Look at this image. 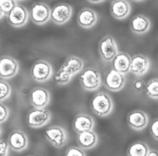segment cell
I'll use <instances>...</instances> for the list:
<instances>
[{
  "label": "cell",
  "instance_id": "cell-35",
  "mask_svg": "<svg viewBox=\"0 0 158 156\" xmlns=\"http://www.w3.org/2000/svg\"><path fill=\"white\" fill-rule=\"evenodd\" d=\"M2 133V130H1V128H0V135H1Z\"/></svg>",
  "mask_w": 158,
  "mask_h": 156
},
{
  "label": "cell",
  "instance_id": "cell-10",
  "mask_svg": "<svg viewBox=\"0 0 158 156\" xmlns=\"http://www.w3.org/2000/svg\"><path fill=\"white\" fill-rule=\"evenodd\" d=\"M126 82L125 75L118 72L114 69L109 70L104 76V86L111 92L120 91L124 87Z\"/></svg>",
  "mask_w": 158,
  "mask_h": 156
},
{
  "label": "cell",
  "instance_id": "cell-19",
  "mask_svg": "<svg viewBox=\"0 0 158 156\" xmlns=\"http://www.w3.org/2000/svg\"><path fill=\"white\" fill-rule=\"evenodd\" d=\"M95 122L93 117L85 113L78 114L73 121V128L77 133L93 130Z\"/></svg>",
  "mask_w": 158,
  "mask_h": 156
},
{
  "label": "cell",
  "instance_id": "cell-20",
  "mask_svg": "<svg viewBox=\"0 0 158 156\" xmlns=\"http://www.w3.org/2000/svg\"><path fill=\"white\" fill-rule=\"evenodd\" d=\"M98 21V15L93 9L85 7L80 10L77 15V23L84 29L93 27Z\"/></svg>",
  "mask_w": 158,
  "mask_h": 156
},
{
  "label": "cell",
  "instance_id": "cell-34",
  "mask_svg": "<svg viewBox=\"0 0 158 156\" xmlns=\"http://www.w3.org/2000/svg\"><path fill=\"white\" fill-rule=\"evenodd\" d=\"M90 3H93V4H98V3H101L104 2V1H98V2H89Z\"/></svg>",
  "mask_w": 158,
  "mask_h": 156
},
{
  "label": "cell",
  "instance_id": "cell-23",
  "mask_svg": "<svg viewBox=\"0 0 158 156\" xmlns=\"http://www.w3.org/2000/svg\"><path fill=\"white\" fill-rule=\"evenodd\" d=\"M150 148L147 143L137 141L132 143L127 150V156H147Z\"/></svg>",
  "mask_w": 158,
  "mask_h": 156
},
{
  "label": "cell",
  "instance_id": "cell-26",
  "mask_svg": "<svg viewBox=\"0 0 158 156\" xmlns=\"http://www.w3.org/2000/svg\"><path fill=\"white\" fill-rule=\"evenodd\" d=\"M12 88L9 84L5 81L0 80V102L7 100L11 95Z\"/></svg>",
  "mask_w": 158,
  "mask_h": 156
},
{
  "label": "cell",
  "instance_id": "cell-21",
  "mask_svg": "<svg viewBox=\"0 0 158 156\" xmlns=\"http://www.w3.org/2000/svg\"><path fill=\"white\" fill-rule=\"evenodd\" d=\"M151 27V22L148 17L143 14H137L133 18L130 22L131 31L138 35L148 32Z\"/></svg>",
  "mask_w": 158,
  "mask_h": 156
},
{
  "label": "cell",
  "instance_id": "cell-33",
  "mask_svg": "<svg viewBox=\"0 0 158 156\" xmlns=\"http://www.w3.org/2000/svg\"><path fill=\"white\" fill-rule=\"evenodd\" d=\"M5 15V14L3 13V10H2L1 7H0V20H1Z\"/></svg>",
  "mask_w": 158,
  "mask_h": 156
},
{
  "label": "cell",
  "instance_id": "cell-1",
  "mask_svg": "<svg viewBox=\"0 0 158 156\" xmlns=\"http://www.w3.org/2000/svg\"><path fill=\"white\" fill-rule=\"evenodd\" d=\"M84 65L83 60L80 57L69 56L55 74V81L60 86L67 85L73 77L83 70Z\"/></svg>",
  "mask_w": 158,
  "mask_h": 156
},
{
  "label": "cell",
  "instance_id": "cell-32",
  "mask_svg": "<svg viewBox=\"0 0 158 156\" xmlns=\"http://www.w3.org/2000/svg\"><path fill=\"white\" fill-rule=\"evenodd\" d=\"M147 156H158L157 151L156 150H150Z\"/></svg>",
  "mask_w": 158,
  "mask_h": 156
},
{
  "label": "cell",
  "instance_id": "cell-17",
  "mask_svg": "<svg viewBox=\"0 0 158 156\" xmlns=\"http://www.w3.org/2000/svg\"><path fill=\"white\" fill-rule=\"evenodd\" d=\"M110 12L115 19L124 20L130 16L131 6L130 2L126 0H115L111 3Z\"/></svg>",
  "mask_w": 158,
  "mask_h": 156
},
{
  "label": "cell",
  "instance_id": "cell-8",
  "mask_svg": "<svg viewBox=\"0 0 158 156\" xmlns=\"http://www.w3.org/2000/svg\"><path fill=\"white\" fill-rule=\"evenodd\" d=\"M51 9L48 4L43 2L34 3L30 10L29 16L36 25L42 26L50 20Z\"/></svg>",
  "mask_w": 158,
  "mask_h": 156
},
{
  "label": "cell",
  "instance_id": "cell-12",
  "mask_svg": "<svg viewBox=\"0 0 158 156\" xmlns=\"http://www.w3.org/2000/svg\"><path fill=\"white\" fill-rule=\"evenodd\" d=\"M19 70V64L13 57L4 55L0 57V77L9 80L15 77Z\"/></svg>",
  "mask_w": 158,
  "mask_h": 156
},
{
  "label": "cell",
  "instance_id": "cell-22",
  "mask_svg": "<svg viewBox=\"0 0 158 156\" xmlns=\"http://www.w3.org/2000/svg\"><path fill=\"white\" fill-rule=\"evenodd\" d=\"M131 57L128 53L119 51L112 61L113 67L114 70L124 75L130 72Z\"/></svg>",
  "mask_w": 158,
  "mask_h": 156
},
{
  "label": "cell",
  "instance_id": "cell-13",
  "mask_svg": "<svg viewBox=\"0 0 158 156\" xmlns=\"http://www.w3.org/2000/svg\"><path fill=\"white\" fill-rule=\"evenodd\" d=\"M127 122L130 128L135 131H142L147 127L149 118L147 113L136 109L130 112L127 117Z\"/></svg>",
  "mask_w": 158,
  "mask_h": 156
},
{
  "label": "cell",
  "instance_id": "cell-7",
  "mask_svg": "<svg viewBox=\"0 0 158 156\" xmlns=\"http://www.w3.org/2000/svg\"><path fill=\"white\" fill-rule=\"evenodd\" d=\"M44 136L46 140L56 148H63L68 142L66 130L59 125H52L46 129Z\"/></svg>",
  "mask_w": 158,
  "mask_h": 156
},
{
  "label": "cell",
  "instance_id": "cell-4",
  "mask_svg": "<svg viewBox=\"0 0 158 156\" xmlns=\"http://www.w3.org/2000/svg\"><path fill=\"white\" fill-rule=\"evenodd\" d=\"M98 51L101 59L104 62H112L119 50L116 40L111 35H106L100 40Z\"/></svg>",
  "mask_w": 158,
  "mask_h": 156
},
{
  "label": "cell",
  "instance_id": "cell-14",
  "mask_svg": "<svg viewBox=\"0 0 158 156\" xmlns=\"http://www.w3.org/2000/svg\"><path fill=\"white\" fill-rule=\"evenodd\" d=\"M150 67V59L143 54L133 55L131 59L130 72L137 77H142L148 72Z\"/></svg>",
  "mask_w": 158,
  "mask_h": 156
},
{
  "label": "cell",
  "instance_id": "cell-29",
  "mask_svg": "<svg viewBox=\"0 0 158 156\" xmlns=\"http://www.w3.org/2000/svg\"><path fill=\"white\" fill-rule=\"evenodd\" d=\"M9 109L8 107L0 102V124H2L7 121L9 117Z\"/></svg>",
  "mask_w": 158,
  "mask_h": 156
},
{
  "label": "cell",
  "instance_id": "cell-2",
  "mask_svg": "<svg viewBox=\"0 0 158 156\" xmlns=\"http://www.w3.org/2000/svg\"><path fill=\"white\" fill-rule=\"evenodd\" d=\"M90 107L96 115L100 117H106L111 114L114 104L110 95L102 91L93 96L91 100Z\"/></svg>",
  "mask_w": 158,
  "mask_h": 156
},
{
  "label": "cell",
  "instance_id": "cell-11",
  "mask_svg": "<svg viewBox=\"0 0 158 156\" xmlns=\"http://www.w3.org/2000/svg\"><path fill=\"white\" fill-rule=\"evenodd\" d=\"M73 13L72 7L67 3H59L51 10L50 19L56 25L61 26L67 23Z\"/></svg>",
  "mask_w": 158,
  "mask_h": 156
},
{
  "label": "cell",
  "instance_id": "cell-24",
  "mask_svg": "<svg viewBox=\"0 0 158 156\" xmlns=\"http://www.w3.org/2000/svg\"><path fill=\"white\" fill-rule=\"evenodd\" d=\"M148 96L152 100L158 99V80L157 78H153L146 83L145 90Z\"/></svg>",
  "mask_w": 158,
  "mask_h": 156
},
{
  "label": "cell",
  "instance_id": "cell-31",
  "mask_svg": "<svg viewBox=\"0 0 158 156\" xmlns=\"http://www.w3.org/2000/svg\"><path fill=\"white\" fill-rule=\"evenodd\" d=\"M9 149L7 142L0 141V156H8Z\"/></svg>",
  "mask_w": 158,
  "mask_h": 156
},
{
  "label": "cell",
  "instance_id": "cell-3",
  "mask_svg": "<svg viewBox=\"0 0 158 156\" xmlns=\"http://www.w3.org/2000/svg\"><path fill=\"white\" fill-rule=\"evenodd\" d=\"M80 81L82 88L87 91H95L102 85L100 72L95 68L87 67L83 70L80 76Z\"/></svg>",
  "mask_w": 158,
  "mask_h": 156
},
{
  "label": "cell",
  "instance_id": "cell-27",
  "mask_svg": "<svg viewBox=\"0 0 158 156\" xmlns=\"http://www.w3.org/2000/svg\"><path fill=\"white\" fill-rule=\"evenodd\" d=\"M16 5L17 2L13 0H0V7L5 14H8Z\"/></svg>",
  "mask_w": 158,
  "mask_h": 156
},
{
  "label": "cell",
  "instance_id": "cell-36",
  "mask_svg": "<svg viewBox=\"0 0 158 156\" xmlns=\"http://www.w3.org/2000/svg\"><path fill=\"white\" fill-rule=\"evenodd\" d=\"M29 156H33V155H29Z\"/></svg>",
  "mask_w": 158,
  "mask_h": 156
},
{
  "label": "cell",
  "instance_id": "cell-9",
  "mask_svg": "<svg viewBox=\"0 0 158 156\" xmlns=\"http://www.w3.org/2000/svg\"><path fill=\"white\" fill-rule=\"evenodd\" d=\"M9 24L14 27H22L28 22V10L22 5H16L8 14H6Z\"/></svg>",
  "mask_w": 158,
  "mask_h": 156
},
{
  "label": "cell",
  "instance_id": "cell-15",
  "mask_svg": "<svg viewBox=\"0 0 158 156\" xmlns=\"http://www.w3.org/2000/svg\"><path fill=\"white\" fill-rule=\"evenodd\" d=\"M7 143L9 148L16 152H21L27 148L29 140L23 131L16 129L10 134Z\"/></svg>",
  "mask_w": 158,
  "mask_h": 156
},
{
  "label": "cell",
  "instance_id": "cell-5",
  "mask_svg": "<svg viewBox=\"0 0 158 156\" xmlns=\"http://www.w3.org/2000/svg\"><path fill=\"white\" fill-rule=\"evenodd\" d=\"M52 113L46 109H34L30 111L26 117V123L30 128H40L49 123Z\"/></svg>",
  "mask_w": 158,
  "mask_h": 156
},
{
  "label": "cell",
  "instance_id": "cell-6",
  "mask_svg": "<svg viewBox=\"0 0 158 156\" xmlns=\"http://www.w3.org/2000/svg\"><path fill=\"white\" fill-rule=\"evenodd\" d=\"M53 70L52 64L45 60H39L32 66L31 74L33 79L39 83H44L52 77Z\"/></svg>",
  "mask_w": 158,
  "mask_h": 156
},
{
  "label": "cell",
  "instance_id": "cell-28",
  "mask_svg": "<svg viewBox=\"0 0 158 156\" xmlns=\"http://www.w3.org/2000/svg\"><path fill=\"white\" fill-rule=\"evenodd\" d=\"M64 156H87L83 149L77 146L69 147L65 152Z\"/></svg>",
  "mask_w": 158,
  "mask_h": 156
},
{
  "label": "cell",
  "instance_id": "cell-30",
  "mask_svg": "<svg viewBox=\"0 0 158 156\" xmlns=\"http://www.w3.org/2000/svg\"><path fill=\"white\" fill-rule=\"evenodd\" d=\"M150 131L152 136L156 141L158 140V121L157 118L154 119L152 122L150 126Z\"/></svg>",
  "mask_w": 158,
  "mask_h": 156
},
{
  "label": "cell",
  "instance_id": "cell-16",
  "mask_svg": "<svg viewBox=\"0 0 158 156\" xmlns=\"http://www.w3.org/2000/svg\"><path fill=\"white\" fill-rule=\"evenodd\" d=\"M50 93L47 89L36 87L30 94V101L35 109H44L50 101Z\"/></svg>",
  "mask_w": 158,
  "mask_h": 156
},
{
  "label": "cell",
  "instance_id": "cell-18",
  "mask_svg": "<svg viewBox=\"0 0 158 156\" xmlns=\"http://www.w3.org/2000/svg\"><path fill=\"white\" fill-rule=\"evenodd\" d=\"M98 136L94 130H90L77 133L78 146L83 150L93 149L98 142Z\"/></svg>",
  "mask_w": 158,
  "mask_h": 156
},
{
  "label": "cell",
  "instance_id": "cell-25",
  "mask_svg": "<svg viewBox=\"0 0 158 156\" xmlns=\"http://www.w3.org/2000/svg\"><path fill=\"white\" fill-rule=\"evenodd\" d=\"M130 86L132 92L135 94L139 95L144 91L146 83L141 77H136L132 80Z\"/></svg>",
  "mask_w": 158,
  "mask_h": 156
}]
</instances>
